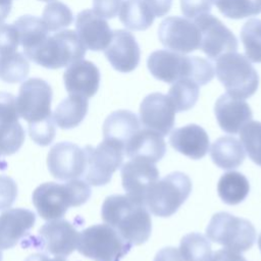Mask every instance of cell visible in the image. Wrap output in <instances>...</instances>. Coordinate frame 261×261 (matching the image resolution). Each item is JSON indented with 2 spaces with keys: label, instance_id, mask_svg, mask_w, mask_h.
Wrapping results in <instances>:
<instances>
[{
  "label": "cell",
  "instance_id": "f546056e",
  "mask_svg": "<svg viewBox=\"0 0 261 261\" xmlns=\"http://www.w3.org/2000/svg\"><path fill=\"white\" fill-rule=\"evenodd\" d=\"M13 24L18 33L19 44L24 51L38 46L48 37L49 30L42 18L23 15L17 18Z\"/></svg>",
  "mask_w": 261,
  "mask_h": 261
},
{
  "label": "cell",
  "instance_id": "d4e9b609",
  "mask_svg": "<svg viewBox=\"0 0 261 261\" xmlns=\"http://www.w3.org/2000/svg\"><path fill=\"white\" fill-rule=\"evenodd\" d=\"M140 129V121L129 110H116L110 113L103 124L104 140L125 147L129 139Z\"/></svg>",
  "mask_w": 261,
  "mask_h": 261
},
{
  "label": "cell",
  "instance_id": "7c38bea8",
  "mask_svg": "<svg viewBox=\"0 0 261 261\" xmlns=\"http://www.w3.org/2000/svg\"><path fill=\"white\" fill-rule=\"evenodd\" d=\"M161 44L177 53H191L200 48L201 35L194 21L180 16L164 18L158 28Z\"/></svg>",
  "mask_w": 261,
  "mask_h": 261
},
{
  "label": "cell",
  "instance_id": "3957f363",
  "mask_svg": "<svg viewBox=\"0 0 261 261\" xmlns=\"http://www.w3.org/2000/svg\"><path fill=\"white\" fill-rule=\"evenodd\" d=\"M91 196L89 184L81 179H70L65 184L44 182L33 192V204L45 220L61 218L69 207L85 204Z\"/></svg>",
  "mask_w": 261,
  "mask_h": 261
},
{
  "label": "cell",
  "instance_id": "8fae6325",
  "mask_svg": "<svg viewBox=\"0 0 261 261\" xmlns=\"http://www.w3.org/2000/svg\"><path fill=\"white\" fill-rule=\"evenodd\" d=\"M194 22L201 35L200 49L208 58L216 60L225 53L237 51L238 40L236 36L220 19L206 13L196 17Z\"/></svg>",
  "mask_w": 261,
  "mask_h": 261
},
{
  "label": "cell",
  "instance_id": "681fc988",
  "mask_svg": "<svg viewBox=\"0 0 261 261\" xmlns=\"http://www.w3.org/2000/svg\"><path fill=\"white\" fill-rule=\"evenodd\" d=\"M258 246H259V249H260V251H261V233H260L259 239H258Z\"/></svg>",
  "mask_w": 261,
  "mask_h": 261
},
{
  "label": "cell",
  "instance_id": "9a60e30c",
  "mask_svg": "<svg viewBox=\"0 0 261 261\" xmlns=\"http://www.w3.org/2000/svg\"><path fill=\"white\" fill-rule=\"evenodd\" d=\"M174 119L175 109L167 95L152 93L143 99L140 105V120L145 128L164 137L173 127Z\"/></svg>",
  "mask_w": 261,
  "mask_h": 261
},
{
  "label": "cell",
  "instance_id": "2e32d148",
  "mask_svg": "<svg viewBox=\"0 0 261 261\" xmlns=\"http://www.w3.org/2000/svg\"><path fill=\"white\" fill-rule=\"evenodd\" d=\"M80 232L64 219H53L39 229V238L43 248L54 256L66 257L77 247Z\"/></svg>",
  "mask_w": 261,
  "mask_h": 261
},
{
  "label": "cell",
  "instance_id": "5bb4252c",
  "mask_svg": "<svg viewBox=\"0 0 261 261\" xmlns=\"http://www.w3.org/2000/svg\"><path fill=\"white\" fill-rule=\"evenodd\" d=\"M18 117L16 98L0 92V155L14 154L23 144L24 130Z\"/></svg>",
  "mask_w": 261,
  "mask_h": 261
},
{
  "label": "cell",
  "instance_id": "1f68e13d",
  "mask_svg": "<svg viewBox=\"0 0 261 261\" xmlns=\"http://www.w3.org/2000/svg\"><path fill=\"white\" fill-rule=\"evenodd\" d=\"M30 71V64L25 55L19 52L0 56V80L15 84L24 81Z\"/></svg>",
  "mask_w": 261,
  "mask_h": 261
},
{
  "label": "cell",
  "instance_id": "7dc6e473",
  "mask_svg": "<svg viewBox=\"0 0 261 261\" xmlns=\"http://www.w3.org/2000/svg\"><path fill=\"white\" fill-rule=\"evenodd\" d=\"M11 2L12 0H0V8L5 10H11Z\"/></svg>",
  "mask_w": 261,
  "mask_h": 261
},
{
  "label": "cell",
  "instance_id": "8d00e7d4",
  "mask_svg": "<svg viewBox=\"0 0 261 261\" xmlns=\"http://www.w3.org/2000/svg\"><path fill=\"white\" fill-rule=\"evenodd\" d=\"M240 138L251 160L261 166V122L251 120L246 123L240 130Z\"/></svg>",
  "mask_w": 261,
  "mask_h": 261
},
{
  "label": "cell",
  "instance_id": "4316f807",
  "mask_svg": "<svg viewBox=\"0 0 261 261\" xmlns=\"http://www.w3.org/2000/svg\"><path fill=\"white\" fill-rule=\"evenodd\" d=\"M88 108V98L80 95H69L59 103L52 117L60 128H73L84 120Z\"/></svg>",
  "mask_w": 261,
  "mask_h": 261
},
{
  "label": "cell",
  "instance_id": "52a82bcc",
  "mask_svg": "<svg viewBox=\"0 0 261 261\" xmlns=\"http://www.w3.org/2000/svg\"><path fill=\"white\" fill-rule=\"evenodd\" d=\"M191 191L192 181L186 173L171 172L150 188L145 204L154 215L169 217L185 203Z\"/></svg>",
  "mask_w": 261,
  "mask_h": 261
},
{
  "label": "cell",
  "instance_id": "e575fe53",
  "mask_svg": "<svg viewBox=\"0 0 261 261\" xmlns=\"http://www.w3.org/2000/svg\"><path fill=\"white\" fill-rule=\"evenodd\" d=\"M240 37L245 48L246 57L251 62L261 63V19L251 18L241 30Z\"/></svg>",
  "mask_w": 261,
  "mask_h": 261
},
{
  "label": "cell",
  "instance_id": "44dd1931",
  "mask_svg": "<svg viewBox=\"0 0 261 261\" xmlns=\"http://www.w3.org/2000/svg\"><path fill=\"white\" fill-rule=\"evenodd\" d=\"M63 81L69 95L91 98L99 89L100 71L93 62L82 59L66 68Z\"/></svg>",
  "mask_w": 261,
  "mask_h": 261
},
{
  "label": "cell",
  "instance_id": "ee69618b",
  "mask_svg": "<svg viewBox=\"0 0 261 261\" xmlns=\"http://www.w3.org/2000/svg\"><path fill=\"white\" fill-rule=\"evenodd\" d=\"M209 261H247L239 252L229 250V249H221L216 251L213 255H211Z\"/></svg>",
  "mask_w": 261,
  "mask_h": 261
},
{
  "label": "cell",
  "instance_id": "277c9868",
  "mask_svg": "<svg viewBox=\"0 0 261 261\" xmlns=\"http://www.w3.org/2000/svg\"><path fill=\"white\" fill-rule=\"evenodd\" d=\"M86 50L76 32L63 30L48 36L33 49L24 51V55L43 67L57 69L82 60Z\"/></svg>",
  "mask_w": 261,
  "mask_h": 261
},
{
  "label": "cell",
  "instance_id": "7402d4cb",
  "mask_svg": "<svg viewBox=\"0 0 261 261\" xmlns=\"http://www.w3.org/2000/svg\"><path fill=\"white\" fill-rule=\"evenodd\" d=\"M36 215L25 208H11L0 214V249L13 248L34 226Z\"/></svg>",
  "mask_w": 261,
  "mask_h": 261
},
{
  "label": "cell",
  "instance_id": "484cf974",
  "mask_svg": "<svg viewBox=\"0 0 261 261\" xmlns=\"http://www.w3.org/2000/svg\"><path fill=\"white\" fill-rule=\"evenodd\" d=\"M210 156L218 167L233 169L244 162L245 149L237 138L225 136L214 141L210 149Z\"/></svg>",
  "mask_w": 261,
  "mask_h": 261
},
{
  "label": "cell",
  "instance_id": "4fadbf2b",
  "mask_svg": "<svg viewBox=\"0 0 261 261\" xmlns=\"http://www.w3.org/2000/svg\"><path fill=\"white\" fill-rule=\"evenodd\" d=\"M50 173L57 179L70 180L84 175L87 165L85 149L70 142L55 144L47 156Z\"/></svg>",
  "mask_w": 261,
  "mask_h": 261
},
{
  "label": "cell",
  "instance_id": "ab89813d",
  "mask_svg": "<svg viewBox=\"0 0 261 261\" xmlns=\"http://www.w3.org/2000/svg\"><path fill=\"white\" fill-rule=\"evenodd\" d=\"M17 197V186L7 175H0V210L8 209Z\"/></svg>",
  "mask_w": 261,
  "mask_h": 261
},
{
  "label": "cell",
  "instance_id": "bcb514c9",
  "mask_svg": "<svg viewBox=\"0 0 261 261\" xmlns=\"http://www.w3.org/2000/svg\"><path fill=\"white\" fill-rule=\"evenodd\" d=\"M47 257L48 256L45 254L38 253V254H33V255L29 256L24 261H46Z\"/></svg>",
  "mask_w": 261,
  "mask_h": 261
},
{
  "label": "cell",
  "instance_id": "6da1fadb",
  "mask_svg": "<svg viewBox=\"0 0 261 261\" xmlns=\"http://www.w3.org/2000/svg\"><path fill=\"white\" fill-rule=\"evenodd\" d=\"M101 216L132 246L146 243L151 234L152 220L146 205L127 195L108 196L103 202Z\"/></svg>",
  "mask_w": 261,
  "mask_h": 261
},
{
  "label": "cell",
  "instance_id": "30bf717a",
  "mask_svg": "<svg viewBox=\"0 0 261 261\" xmlns=\"http://www.w3.org/2000/svg\"><path fill=\"white\" fill-rule=\"evenodd\" d=\"M52 89L41 79H30L23 82L16 98L18 115L29 124L41 122L52 117Z\"/></svg>",
  "mask_w": 261,
  "mask_h": 261
},
{
  "label": "cell",
  "instance_id": "e0dca14e",
  "mask_svg": "<svg viewBox=\"0 0 261 261\" xmlns=\"http://www.w3.org/2000/svg\"><path fill=\"white\" fill-rule=\"evenodd\" d=\"M158 178L159 171L154 163L130 160L121 167V181L126 195L142 204H145L148 191Z\"/></svg>",
  "mask_w": 261,
  "mask_h": 261
},
{
  "label": "cell",
  "instance_id": "836d02e7",
  "mask_svg": "<svg viewBox=\"0 0 261 261\" xmlns=\"http://www.w3.org/2000/svg\"><path fill=\"white\" fill-rule=\"evenodd\" d=\"M226 17L242 19L261 13V0H210Z\"/></svg>",
  "mask_w": 261,
  "mask_h": 261
},
{
  "label": "cell",
  "instance_id": "f6af8a7d",
  "mask_svg": "<svg viewBox=\"0 0 261 261\" xmlns=\"http://www.w3.org/2000/svg\"><path fill=\"white\" fill-rule=\"evenodd\" d=\"M154 261H185L179 250L174 247H166L161 249L155 256Z\"/></svg>",
  "mask_w": 261,
  "mask_h": 261
},
{
  "label": "cell",
  "instance_id": "cb8c5ba5",
  "mask_svg": "<svg viewBox=\"0 0 261 261\" xmlns=\"http://www.w3.org/2000/svg\"><path fill=\"white\" fill-rule=\"evenodd\" d=\"M170 145L191 159L203 158L209 150V137L206 130L195 123L174 129L169 137Z\"/></svg>",
  "mask_w": 261,
  "mask_h": 261
},
{
  "label": "cell",
  "instance_id": "816d5d0a",
  "mask_svg": "<svg viewBox=\"0 0 261 261\" xmlns=\"http://www.w3.org/2000/svg\"><path fill=\"white\" fill-rule=\"evenodd\" d=\"M41 1H45V2H50V1H53V0H41Z\"/></svg>",
  "mask_w": 261,
  "mask_h": 261
},
{
  "label": "cell",
  "instance_id": "f1b7e54d",
  "mask_svg": "<svg viewBox=\"0 0 261 261\" xmlns=\"http://www.w3.org/2000/svg\"><path fill=\"white\" fill-rule=\"evenodd\" d=\"M220 199L228 205H237L244 201L250 192L247 177L238 171H228L221 175L217 185Z\"/></svg>",
  "mask_w": 261,
  "mask_h": 261
},
{
  "label": "cell",
  "instance_id": "60d3db41",
  "mask_svg": "<svg viewBox=\"0 0 261 261\" xmlns=\"http://www.w3.org/2000/svg\"><path fill=\"white\" fill-rule=\"evenodd\" d=\"M180 9L186 17L195 19L210 12L211 2L210 0H180Z\"/></svg>",
  "mask_w": 261,
  "mask_h": 261
},
{
  "label": "cell",
  "instance_id": "83f0119b",
  "mask_svg": "<svg viewBox=\"0 0 261 261\" xmlns=\"http://www.w3.org/2000/svg\"><path fill=\"white\" fill-rule=\"evenodd\" d=\"M118 13L122 24L132 31L147 30L155 18L144 0H123Z\"/></svg>",
  "mask_w": 261,
  "mask_h": 261
},
{
  "label": "cell",
  "instance_id": "ffe728a7",
  "mask_svg": "<svg viewBox=\"0 0 261 261\" xmlns=\"http://www.w3.org/2000/svg\"><path fill=\"white\" fill-rule=\"evenodd\" d=\"M214 113L220 128L231 135L239 133L253 117L251 107L244 99L234 98L227 93L216 100Z\"/></svg>",
  "mask_w": 261,
  "mask_h": 261
},
{
  "label": "cell",
  "instance_id": "74e56055",
  "mask_svg": "<svg viewBox=\"0 0 261 261\" xmlns=\"http://www.w3.org/2000/svg\"><path fill=\"white\" fill-rule=\"evenodd\" d=\"M53 117L37 123L29 124V134L31 139L40 146H48L55 138V126Z\"/></svg>",
  "mask_w": 261,
  "mask_h": 261
},
{
  "label": "cell",
  "instance_id": "8992f818",
  "mask_svg": "<svg viewBox=\"0 0 261 261\" xmlns=\"http://www.w3.org/2000/svg\"><path fill=\"white\" fill-rule=\"evenodd\" d=\"M130 247L113 227L104 223L80 232L76 250L94 261H119Z\"/></svg>",
  "mask_w": 261,
  "mask_h": 261
},
{
  "label": "cell",
  "instance_id": "f35d334b",
  "mask_svg": "<svg viewBox=\"0 0 261 261\" xmlns=\"http://www.w3.org/2000/svg\"><path fill=\"white\" fill-rule=\"evenodd\" d=\"M18 44V33L14 24L0 23V56L15 52Z\"/></svg>",
  "mask_w": 261,
  "mask_h": 261
},
{
  "label": "cell",
  "instance_id": "603a6c76",
  "mask_svg": "<svg viewBox=\"0 0 261 261\" xmlns=\"http://www.w3.org/2000/svg\"><path fill=\"white\" fill-rule=\"evenodd\" d=\"M165 151L163 136L149 128L139 129L124 147V155L132 160L150 163H156L162 159Z\"/></svg>",
  "mask_w": 261,
  "mask_h": 261
},
{
  "label": "cell",
  "instance_id": "d6a6232c",
  "mask_svg": "<svg viewBox=\"0 0 261 261\" xmlns=\"http://www.w3.org/2000/svg\"><path fill=\"white\" fill-rule=\"evenodd\" d=\"M179 252L185 261H209L212 255L209 239L198 232L186 234L181 239Z\"/></svg>",
  "mask_w": 261,
  "mask_h": 261
},
{
  "label": "cell",
  "instance_id": "7a4b0ae2",
  "mask_svg": "<svg viewBox=\"0 0 261 261\" xmlns=\"http://www.w3.org/2000/svg\"><path fill=\"white\" fill-rule=\"evenodd\" d=\"M151 74L164 83L172 84L180 79H190L199 86L208 84L215 70L210 61L198 56H185L169 50H156L147 60Z\"/></svg>",
  "mask_w": 261,
  "mask_h": 261
},
{
  "label": "cell",
  "instance_id": "5b68a950",
  "mask_svg": "<svg viewBox=\"0 0 261 261\" xmlns=\"http://www.w3.org/2000/svg\"><path fill=\"white\" fill-rule=\"evenodd\" d=\"M215 73L228 95L247 99L255 94L259 75L251 61L243 54L229 52L216 59Z\"/></svg>",
  "mask_w": 261,
  "mask_h": 261
},
{
  "label": "cell",
  "instance_id": "d590c367",
  "mask_svg": "<svg viewBox=\"0 0 261 261\" xmlns=\"http://www.w3.org/2000/svg\"><path fill=\"white\" fill-rule=\"evenodd\" d=\"M42 19L49 32H57L70 25L73 21V15L67 5L59 1H51L46 5Z\"/></svg>",
  "mask_w": 261,
  "mask_h": 261
},
{
  "label": "cell",
  "instance_id": "7bdbcfd3",
  "mask_svg": "<svg viewBox=\"0 0 261 261\" xmlns=\"http://www.w3.org/2000/svg\"><path fill=\"white\" fill-rule=\"evenodd\" d=\"M153 14L158 17L164 16L170 10L172 0H144Z\"/></svg>",
  "mask_w": 261,
  "mask_h": 261
},
{
  "label": "cell",
  "instance_id": "ba28073f",
  "mask_svg": "<svg viewBox=\"0 0 261 261\" xmlns=\"http://www.w3.org/2000/svg\"><path fill=\"white\" fill-rule=\"evenodd\" d=\"M206 236L210 241L239 253L251 249L256 241L254 225L227 212H218L211 217Z\"/></svg>",
  "mask_w": 261,
  "mask_h": 261
},
{
  "label": "cell",
  "instance_id": "f907efd6",
  "mask_svg": "<svg viewBox=\"0 0 261 261\" xmlns=\"http://www.w3.org/2000/svg\"><path fill=\"white\" fill-rule=\"evenodd\" d=\"M0 261H2V252H1V249H0Z\"/></svg>",
  "mask_w": 261,
  "mask_h": 261
},
{
  "label": "cell",
  "instance_id": "9c48e42d",
  "mask_svg": "<svg viewBox=\"0 0 261 261\" xmlns=\"http://www.w3.org/2000/svg\"><path fill=\"white\" fill-rule=\"evenodd\" d=\"M87 165L84 173L88 184L100 187L108 184L112 174L120 167L124 148L109 140H103L96 148L86 146Z\"/></svg>",
  "mask_w": 261,
  "mask_h": 261
},
{
  "label": "cell",
  "instance_id": "4dcf8cb0",
  "mask_svg": "<svg viewBox=\"0 0 261 261\" xmlns=\"http://www.w3.org/2000/svg\"><path fill=\"white\" fill-rule=\"evenodd\" d=\"M199 85L190 79H180L173 83L167 97L175 112L187 111L195 106L199 98Z\"/></svg>",
  "mask_w": 261,
  "mask_h": 261
},
{
  "label": "cell",
  "instance_id": "ac0fdd59",
  "mask_svg": "<svg viewBox=\"0 0 261 261\" xmlns=\"http://www.w3.org/2000/svg\"><path fill=\"white\" fill-rule=\"evenodd\" d=\"M104 54L114 69L120 72H130L139 65L141 51L132 33L116 30L112 32Z\"/></svg>",
  "mask_w": 261,
  "mask_h": 261
},
{
  "label": "cell",
  "instance_id": "b9f144b4",
  "mask_svg": "<svg viewBox=\"0 0 261 261\" xmlns=\"http://www.w3.org/2000/svg\"><path fill=\"white\" fill-rule=\"evenodd\" d=\"M122 0H93V10L103 18H113L119 12Z\"/></svg>",
  "mask_w": 261,
  "mask_h": 261
},
{
  "label": "cell",
  "instance_id": "c3c4849f",
  "mask_svg": "<svg viewBox=\"0 0 261 261\" xmlns=\"http://www.w3.org/2000/svg\"><path fill=\"white\" fill-rule=\"evenodd\" d=\"M46 261H66V260L64 259V257H60V256H55L54 258H49V257H47Z\"/></svg>",
  "mask_w": 261,
  "mask_h": 261
},
{
  "label": "cell",
  "instance_id": "d6986e66",
  "mask_svg": "<svg viewBox=\"0 0 261 261\" xmlns=\"http://www.w3.org/2000/svg\"><path fill=\"white\" fill-rule=\"evenodd\" d=\"M75 29L86 49L92 51L105 50L112 37L107 21L91 9L83 10L77 14Z\"/></svg>",
  "mask_w": 261,
  "mask_h": 261
}]
</instances>
